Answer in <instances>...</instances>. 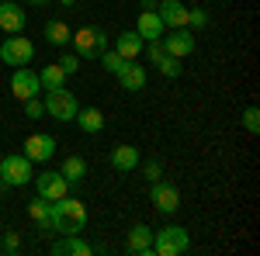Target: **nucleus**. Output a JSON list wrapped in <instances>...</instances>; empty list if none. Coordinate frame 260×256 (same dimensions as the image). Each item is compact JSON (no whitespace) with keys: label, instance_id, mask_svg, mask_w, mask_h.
Listing matches in <instances>:
<instances>
[{"label":"nucleus","instance_id":"f257e3e1","mask_svg":"<svg viewBox=\"0 0 260 256\" xmlns=\"http://www.w3.org/2000/svg\"><path fill=\"white\" fill-rule=\"evenodd\" d=\"M49 229L59 236H80L87 229V204L70 194L59 201H49Z\"/></svg>","mask_w":260,"mask_h":256},{"label":"nucleus","instance_id":"f03ea898","mask_svg":"<svg viewBox=\"0 0 260 256\" xmlns=\"http://www.w3.org/2000/svg\"><path fill=\"white\" fill-rule=\"evenodd\" d=\"M191 246V236L184 225H163L153 232V256H180L187 253Z\"/></svg>","mask_w":260,"mask_h":256},{"label":"nucleus","instance_id":"7ed1b4c3","mask_svg":"<svg viewBox=\"0 0 260 256\" xmlns=\"http://www.w3.org/2000/svg\"><path fill=\"white\" fill-rule=\"evenodd\" d=\"M70 42H73V52L80 59H98L101 52L108 49V31L104 28H94V24H83V28H77L70 35Z\"/></svg>","mask_w":260,"mask_h":256},{"label":"nucleus","instance_id":"20e7f679","mask_svg":"<svg viewBox=\"0 0 260 256\" xmlns=\"http://www.w3.org/2000/svg\"><path fill=\"white\" fill-rule=\"evenodd\" d=\"M45 115L56 121H73L77 118V111H80V100H77V94H70L66 87H59V90H45Z\"/></svg>","mask_w":260,"mask_h":256},{"label":"nucleus","instance_id":"39448f33","mask_svg":"<svg viewBox=\"0 0 260 256\" xmlns=\"http://www.w3.org/2000/svg\"><path fill=\"white\" fill-rule=\"evenodd\" d=\"M0 177H4V187H28L31 184V159L24 153H14V156H0Z\"/></svg>","mask_w":260,"mask_h":256},{"label":"nucleus","instance_id":"423d86ee","mask_svg":"<svg viewBox=\"0 0 260 256\" xmlns=\"http://www.w3.org/2000/svg\"><path fill=\"white\" fill-rule=\"evenodd\" d=\"M0 59L7 62V66H28V62L35 59V45H31V39H24V35H11V39L0 42Z\"/></svg>","mask_w":260,"mask_h":256},{"label":"nucleus","instance_id":"0eeeda50","mask_svg":"<svg viewBox=\"0 0 260 256\" xmlns=\"http://www.w3.org/2000/svg\"><path fill=\"white\" fill-rule=\"evenodd\" d=\"M160 42H163V52H167V56H174V59H184V56H191V52H194V45H198L191 28H170V35L163 31V39H160Z\"/></svg>","mask_w":260,"mask_h":256},{"label":"nucleus","instance_id":"6e6552de","mask_svg":"<svg viewBox=\"0 0 260 256\" xmlns=\"http://www.w3.org/2000/svg\"><path fill=\"white\" fill-rule=\"evenodd\" d=\"M31 184H35L39 197H45V201H59V197L70 194V184H66V177L59 170H45L39 177H31Z\"/></svg>","mask_w":260,"mask_h":256},{"label":"nucleus","instance_id":"1a4fd4ad","mask_svg":"<svg viewBox=\"0 0 260 256\" xmlns=\"http://www.w3.org/2000/svg\"><path fill=\"white\" fill-rule=\"evenodd\" d=\"M11 90L18 100H28V97H39L42 94V83H39V73L28 69V66H18L14 77H11Z\"/></svg>","mask_w":260,"mask_h":256},{"label":"nucleus","instance_id":"9d476101","mask_svg":"<svg viewBox=\"0 0 260 256\" xmlns=\"http://www.w3.org/2000/svg\"><path fill=\"white\" fill-rule=\"evenodd\" d=\"M149 201H153V208H156V211H163V215H174V211L180 208L177 187H174V184H163V180H156V184H153Z\"/></svg>","mask_w":260,"mask_h":256},{"label":"nucleus","instance_id":"9b49d317","mask_svg":"<svg viewBox=\"0 0 260 256\" xmlns=\"http://www.w3.org/2000/svg\"><path fill=\"white\" fill-rule=\"evenodd\" d=\"M24 156L31 163H49L56 156V138L52 135H28L24 138Z\"/></svg>","mask_w":260,"mask_h":256},{"label":"nucleus","instance_id":"f8f14e48","mask_svg":"<svg viewBox=\"0 0 260 256\" xmlns=\"http://www.w3.org/2000/svg\"><path fill=\"white\" fill-rule=\"evenodd\" d=\"M24 24H28V14L14 0H0V28L7 35H18V31H24Z\"/></svg>","mask_w":260,"mask_h":256},{"label":"nucleus","instance_id":"ddd939ff","mask_svg":"<svg viewBox=\"0 0 260 256\" xmlns=\"http://www.w3.org/2000/svg\"><path fill=\"white\" fill-rule=\"evenodd\" d=\"M125 249L136 253V256H153V229H149V225H132Z\"/></svg>","mask_w":260,"mask_h":256},{"label":"nucleus","instance_id":"4468645a","mask_svg":"<svg viewBox=\"0 0 260 256\" xmlns=\"http://www.w3.org/2000/svg\"><path fill=\"white\" fill-rule=\"evenodd\" d=\"M156 14H160V21L167 28H187V7L180 0H160Z\"/></svg>","mask_w":260,"mask_h":256},{"label":"nucleus","instance_id":"2eb2a0df","mask_svg":"<svg viewBox=\"0 0 260 256\" xmlns=\"http://www.w3.org/2000/svg\"><path fill=\"white\" fill-rule=\"evenodd\" d=\"M115 77H118V83L128 90V94H136V90H142V87H146V69H142L136 59H125Z\"/></svg>","mask_w":260,"mask_h":256},{"label":"nucleus","instance_id":"dca6fc26","mask_svg":"<svg viewBox=\"0 0 260 256\" xmlns=\"http://www.w3.org/2000/svg\"><path fill=\"white\" fill-rule=\"evenodd\" d=\"M136 31L142 35V42H153V39H163L167 24L160 21L156 11H139V18H136Z\"/></svg>","mask_w":260,"mask_h":256},{"label":"nucleus","instance_id":"f3484780","mask_svg":"<svg viewBox=\"0 0 260 256\" xmlns=\"http://www.w3.org/2000/svg\"><path fill=\"white\" fill-rule=\"evenodd\" d=\"M139 163H142V156H139L136 145H115V149H111V166H115L118 173H132V170H139Z\"/></svg>","mask_w":260,"mask_h":256},{"label":"nucleus","instance_id":"a211bd4d","mask_svg":"<svg viewBox=\"0 0 260 256\" xmlns=\"http://www.w3.org/2000/svg\"><path fill=\"white\" fill-rule=\"evenodd\" d=\"M142 35L132 28V31H121L118 39H115V52H118L121 59H139V52H142Z\"/></svg>","mask_w":260,"mask_h":256},{"label":"nucleus","instance_id":"6ab92c4d","mask_svg":"<svg viewBox=\"0 0 260 256\" xmlns=\"http://www.w3.org/2000/svg\"><path fill=\"white\" fill-rule=\"evenodd\" d=\"M52 253H56V256H90V253H94V246L83 242L80 236H62L59 242L52 246Z\"/></svg>","mask_w":260,"mask_h":256},{"label":"nucleus","instance_id":"aec40b11","mask_svg":"<svg viewBox=\"0 0 260 256\" xmlns=\"http://www.w3.org/2000/svg\"><path fill=\"white\" fill-rule=\"evenodd\" d=\"M73 121L80 125V132H87V135H98V132H104V115H101V107H80Z\"/></svg>","mask_w":260,"mask_h":256},{"label":"nucleus","instance_id":"412c9836","mask_svg":"<svg viewBox=\"0 0 260 256\" xmlns=\"http://www.w3.org/2000/svg\"><path fill=\"white\" fill-rule=\"evenodd\" d=\"M70 35H73V28L66 21H45V42L49 45H70Z\"/></svg>","mask_w":260,"mask_h":256},{"label":"nucleus","instance_id":"4be33fe9","mask_svg":"<svg viewBox=\"0 0 260 256\" xmlns=\"http://www.w3.org/2000/svg\"><path fill=\"white\" fill-rule=\"evenodd\" d=\"M39 83L45 87V90H59V87H66V73H62V66L56 62V66L39 69Z\"/></svg>","mask_w":260,"mask_h":256},{"label":"nucleus","instance_id":"5701e85b","mask_svg":"<svg viewBox=\"0 0 260 256\" xmlns=\"http://www.w3.org/2000/svg\"><path fill=\"white\" fill-rule=\"evenodd\" d=\"M62 177H66V184H77V180L87 177V163H83L80 156H66L62 159V170H59Z\"/></svg>","mask_w":260,"mask_h":256},{"label":"nucleus","instance_id":"b1692460","mask_svg":"<svg viewBox=\"0 0 260 256\" xmlns=\"http://www.w3.org/2000/svg\"><path fill=\"white\" fill-rule=\"evenodd\" d=\"M153 66L160 69L167 80H177L180 77V59H174V56H167V52H160L156 59H153Z\"/></svg>","mask_w":260,"mask_h":256},{"label":"nucleus","instance_id":"393cba45","mask_svg":"<svg viewBox=\"0 0 260 256\" xmlns=\"http://www.w3.org/2000/svg\"><path fill=\"white\" fill-rule=\"evenodd\" d=\"M28 215L35 218L42 225V232H45V229H49V201H45V197H35V201L28 204Z\"/></svg>","mask_w":260,"mask_h":256},{"label":"nucleus","instance_id":"a878e982","mask_svg":"<svg viewBox=\"0 0 260 256\" xmlns=\"http://www.w3.org/2000/svg\"><path fill=\"white\" fill-rule=\"evenodd\" d=\"M98 59H101V66H104V69H108L111 77L118 73V69H121V62H125V59H121V56H118V52H115V49H104V52H101Z\"/></svg>","mask_w":260,"mask_h":256},{"label":"nucleus","instance_id":"bb28decb","mask_svg":"<svg viewBox=\"0 0 260 256\" xmlns=\"http://www.w3.org/2000/svg\"><path fill=\"white\" fill-rule=\"evenodd\" d=\"M243 128H246L250 135H257V132H260V111H257V107H246V111H243Z\"/></svg>","mask_w":260,"mask_h":256},{"label":"nucleus","instance_id":"cd10ccee","mask_svg":"<svg viewBox=\"0 0 260 256\" xmlns=\"http://www.w3.org/2000/svg\"><path fill=\"white\" fill-rule=\"evenodd\" d=\"M208 24V11L205 7H187V28H205Z\"/></svg>","mask_w":260,"mask_h":256},{"label":"nucleus","instance_id":"c85d7f7f","mask_svg":"<svg viewBox=\"0 0 260 256\" xmlns=\"http://www.w3.org/2000/svg\"><path fill=\"white\" fill-rule=\"evenodd\" d=\"M0 249H4V253H18L21 249V236L18 232H0Z\"/></svg>","mask_w":260,"mask_h":256},{"label":"nucleus","instance_id":"c756f323","mask_svg":"<svg viewBox=\"0 0 260 256\" xmlns=\"http://www.w3.org/2000/svg\"><path fill=\"white\" fill-rule=\"evenodd\" d=\"M21 104H24V115H28V118H42V115H45V104H42L39 97H28V100H21Z\"/></svg>","mask_w":260,"mask_h":256},{"label":"nucleus","instance_id":"7c9ffc66","mask_svg":"<svg viewBox=\"0 0 260 256\" xmlns=\"http://www.w3.org/2000/svg\"><path fill=\"white\" fill-rule=\"evenodd\" d=\"M59 66H62V73L70 77V73H77V69H80V56H77V52H66V56L59 59Z\"/></svg>","mask_w":260,"mask_h":256},{"label":"nucleus","instance_id":"2f4dec72","mask_svg":"<svg viewBox=\"0 0 260 256\" xmlns=\"http://www.w3.org/2000/svg\"><path fill=\"white\" fill-rule=\"evenodd\" d=\"M139 166H142V163H139ZM142 177L149 180V184H156V180L163 177V166H160V163H146V166H142Z\"/></svg>","mask_w":260,"mask_h":256},{"label":"nucleus","instance_id":"473e14b6","mask_svg":"<svg viewBox=\"0 0 260 256\" xmlns=\"http://www.w3.org/2000/svg\"><path fill=\"white\" fill-rule=\"evenodd\" d=\"M142 4V11H156V4H160V0H139Z\"/></svg>","mask_w":260,"mask_h":256},{"label":"nucleus","instance_id":"72a5a7b5","mask_svg":"<svg viewBox=\"0 0 260 256\" xmlns=\"http://www.w3.org/2000/svg\"><path fill=\"white\" fill-rule=\"evenodd\" d=\"M28 4H35V7H42V4H49V0H28Z\"/></svg>","mask_w":260,"mask_h":256},{"label":"nucleus","instance_id":"f704fd0d","mask_svg":"<svg viewBox=\"0 0 260 256\" xmlns=\"http://www.w3.org/2000/svg\"><path fill=\"white\" fill-rule=\"evenodd\" d=\"M59 4H62V7H73V0H59Z\"/></svg>","mask_w":260,"mask_h":256},{"label":"nucleus","instance_id":"c9c22d12","mask_svg":"<svg viewBox=\"0 0 260 256\" xmlns=\"http://www.w3.org/2000/svg\"><path fill=\"white\" fill-rule=\"evenodd\" d=\"M0 187H4V177H0Z\"/></svg>","mask_w":260,"mask_h":256}]
</instances>
